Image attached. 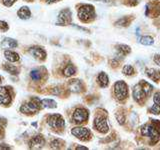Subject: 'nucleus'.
<instances>
[{
    "label": "nucleus",
    "mask_w": 160,
    "mask_h": 150,
    "mask_svg": "<svg viewBox=\"0 0 160 150\" xmlns=\"http://www.w3.org/2000/svg\"><path fill=\"white\" fill-rule=\"evenodd\" d=\"M140 131L143 136H146L150 139L152 143L157 142L160 139V131L155 127L153 123L150 124H144L143 126L140 128Z\"/></svg>",
    "instance_id": "nucleus-1"
},
{
    "label": "nucleus",
    "mask_w": 160,
    "mask_h": 150,
    "mask_svg": "<svg viewBox=\"0 0 160 150\" xmlns=\"http://www.w3.org/2000/svg\"><path fill=\"white\" fill-rule=\"evenodd\" d=\"M113 92H114V97L119 102L124 101L125 99L128 97V86L122 80H119L114 84L113 87Z\"/></svg>",
    "instance_id": "nucleus-2"
},
{
    "label": "nucleus",
    "mask_w": 160,
    "mask_h": 150,
    "mask_svg": "<svg viewBox=\"0 0 160 150\" xmlns=\"http://www.w3.org/2000/svg\"><path fill=\"white\" fill-rule=\"evenodd\" d=\"M42 107V100L37 97H33L29 102L23 104L20 111L24 114H34L39 111V109Z\"/></svg>",
    "instance_id": "nucleus-3"
},
{
    "label": "nucleus",
    "mask_w": 160,
    "mask_h": 150,
    "mask_svg": "<svg viewBox=\"0 0 160 150\" xmlns=\"http://www.w3.org/2000/svg\"><path fill=\"white\" fill-rule=\"evenodd\" d=\"M78 17L82 22H89L95 17V10L92 5L84 4L78 9Z\"/></svg>",
    "instance_id": "nucleus-4"
},
{
    "label": "nucleus",
    "mask_w": 160,
    "mask_h": 150,
    "mask_svg": "<svg viewBox=\"0 0 160 150\" xmlns=\"http://www.w3.org/2000/svg\"><path fill=\"white\" fill-rule=\"evenodd\" d=\"M93 126L100 133H106V132H108L109 126H108V124H107L106 115H101V114L97 115V116L94 118Z\"/></svg>",
    "instance_id": "nucleus-5"
},
{
    "label": "nucleus",
    "mask_w": 160,
    "mask_h": 150,
    "mask_svg": "<svg viewBox=\"0 0 160 150\" xmlns=\"http://www.w3.org/2000/svg\"><path fill=\"white\" fill-rule=\"evenodd\" d=\"M132 95H133V98H134L135 101H136L138 104H141V105L144 103V101L147 98V94L144 91V89L142 87V85L140 84V82L137 83L133 87Z\"/></svg>",
    "instance_id": "nucleus-6"
},
{
    "label": "nucleus",
    "mask_w": 160,
    "mask_h": 150,
    "mask_svg": "<svg viewBox=\"0 0 160 150\" xmlns=\"http://www.w3.org/2000/svg\"><path fill=\"white\" fill-rule=\"evenodd\" d=\"M89 116L88 111L85 108H77L75 109V111L72 115L73 122L77 124H81L83 122H86Z\"/></svg>",
    "instance_id": "nucleus-7"
},
{
    "label": "nucleus",
    "mask_w": 160,
    "mask_h": 150,
    "mask_svg": "<svg viewBox=\"0 0 160 150\" xmlns=\"http://www.w3.org/2000/svg\"><path fill=\"white\" fill-rule=\"evenodd\" d=\"M48 124L49 126L57 130V129H61L64 127L65 122H64V119L60 114H53L51 116H49L48 118Z\"/></svg>",
    "instance_id": "nucleus-8"
},
{
    "label": "nucleus",
    "mask_w": 160,
    "mask_h": 150,
    "mask_svg": "<svg viewBox=\"0 0 160 150\" xmlns=\"http://www.w3.org/2000/svg\"><path fill=\"white\" fill-rule=\"evenodd\" d=\"M71 133L74 135L75 137H77L78 139L85 141V140H88L91 136V132L88 128L85 127H74L71 130Z\"/></svg>",
    "instance_id": "nucleus-9"
},
{
    "label": "nucleus",
    "mask_w": 160,
    "mask_h": 150,
    "mask_svg": "<svg viewBox=\"0 0 160 150\" xmlns=\"http://www.w3.org/2000/svg\"><path fill=\"white\" fill-rule=\"evenodd\" d=\"M71 21V12L69 9H64L58 15L57 25H66Z\"/></svg>",
    "instance_id": "nucleus-10"
},
{
    "label": "nucleus",
    "mask_w": 160,
    "mask_h": 150,
    "mask_svg": "<svg viewBox=\"0 0 160 150\" xmlns=\"http://www.w3.org/2000/svg\"><path fill=\"white\" fill-rule=\"evenodd\" d=\"M45 144V140L41 136V135H36L31 138V140L29 141V147L31 149H39L42 148Z\"/></svg>",
    "instance_id": "nucleus-11"
},
{
    "label": "nucleus",
    "mask_w": 160,
    "mask_h": 150,
    "mask_svg": "<svg viewBox=\"0 0 160 150\" xmlns=\"http://www.w3.org/2000/svg\"><path fill=\"white\" fill-rule=\"evenodd\" d=\"M11 102V96L5 87H0V104L8 105Z\"/></svg>",
    "instance_id": "nucleus-12"
},
{
    "label": "nucleus",
    "mask_w": 160,
    "mask_h": 150,
    "mask_svg": "<svg viewBox=\"0 0 160 150\" xmlns=\"http://www.w3.org/2000/svg\"><path fill=\"white\" fill-rule=\"evenodd\" d=\"M29 52H30V54L32 55V56H34L35 58H37V59H40V60H42V59H44L45 57H46V52H45L44 50L42 48H40V47L30 48Z\"/></svg>",
    "instance_id": "nucleus-13"
},
{
    "label": "nucleus",
    "mask_w": 160,
    "mask_h": 150,
    "mask_svg": "<svg viewBox=\"0 0 160 150\" xmlns=\"http://www.w3.org/2000/svg\"><path fill=\"white\" fill-rule=\"evenodd\" d=\"M147 76L152 79L153 81L158 82L160 80V70L159 69H154V68H147L146 71H145Z\"/></svg>",
    "instance_id": "nucleus-14"
},
{
    "label": "nucleus",
    "mask_w": 160,
    "mask_h": 150,
    "mask_svg": "<svg viewBox=\"0 0 160 150\" xmlns=\"http://www.w3.org/2000/svg\"><path fill=\"white\" fill-rule=\"evenodd\" d=\"M69 89L71 90L72 92H81L83 90V85L81 83L80 80H77V79H74V80H71L69 83Z\"/></svg>",
    "instance_id": "nucleus-15"
},
{
    "label": "nucleus",
    "mask_w": 160,
    "mask_h": 150,
    "mask_svg": "<svg viewBox=\"0 0 160 150\" xmlns=\"http://www.w3.org/2000/svg\"><path fill=\"white\" fill-rule=\"evenodd\" d=\"M97 82L99 84L100 87H107L108 84H109V78H108V75L105 73V72H100L97 76Z\"/></svg>",
    "instance_id": "nucleus-16"
},
{
    "label": "nucleus",
    "mask_w": 160,
    "mask_h": 150,
    "mask_svg": "<svg viewBox=\"0 0 160 150\" xmlns=\"http://www.w3.org/2000/svg\"><path fill=\"white\" fill-rule=\"evenodd\" d=\"M17 46H18L17 41L12 38H4V40L2 41V44H1V47L5 48V49H12Z\"/></svg>",
    "instance_id": "nucleus-17"
},
{
    "label": "nucleus",
    "mask_w": 160,
    "mask_h": 150,
    "mask_svg": "<svg viewBox=\"0 0 160 150\" xmlns=\"http://www.w3.org/2000/svg\"><path fill=\"white\" fill-rule=\"evenodd\" d=\"M4 56L6 58L9 62H16L20 59L19 57V54L16 53V52H13L11 50H5L4 52Z\"/></svg>",
    "instance_id": "nucleus-18"
},
{
    "label": "nucleus",
    "mask_w": 160,
    "mask_h": 150,
    "mask_svg": "<svg viewBox=\"0 0 160 150\" xmlns=\"http://www.w3.org/2000/svg\"><path fill=\"white\" fill-rule=\"evenodd\" d=\"M17 14L20 19H28V18H30V16H31V12H30L29 8L26 6H23L20 8L18 10Z\"/></svg>",
    "instance_id": "nucleus-19"
},
{
    "label": "nucleus",
    "mask_w": 160,
    "mask_h": 150,
    "mask_svg": "<svg viewBox=\"0 0 160 150\" xmlns=\"http://www.w3.org/2000/svg\"><path fill=\"white\" fill-rule=\"evenodd\" d=\"M117 52L121 54L122 56H125V55H127L131 52V48H130L128 45L120 44L117 46Z\"/></svg>",
    "instance_id": "nucleus-20"
},
{
    "label": "nucleus",
    "mask_w": 160,
    "mask_h": 150,
    "mask_svg": "<svg viewBox=\"0 0 160 150\" xmlns=\"http://www.w3.org/2000/svg\"><path fill=\"white\" fill-rule=\"evenodd\" d=\"M30 77H31L32 80L34 81H38V80L41 79L42 77V71L41 69L36 68V69H33L31 72H30Z\"/></svg>",
    "instance_id": "nucleus-21"
},
{
    "label": "nucleus",
    "mask_w": 160,
    "mask_h": 150,
    "mask_svg": "<svg viewBox=\"0 0 160 150\" xmlns=\"http://www.w3.org/2000/svg\"><path fill=\"white\" fill-rule=\"evenodd\" d=\"M75 72H76V68H75L72 64L67 65V66L63 69V74L65 75V76H67V77L72 76V75L75 74Z\"/></svg>",
    "instance_id": "nucleus-22"
},
{
    "label": "nucleus",
    "mask_w": 160,
    "mask_h": 150,
    "mask_svg": "<svg viewBox=\"0 0 160 150\" xmlns=\"http://www.w3.org/2000/svg\"><path fill=\"white\" fill-rule=\"evenodd\" d=\"M5 71H7L8 73L12 74V75H17L18 74V69L16 66H14V65H11L9 63H5L4 66H3Z\"/></svg>",
    "instance_id": "nucleus-23"
},
{
    "label": "nucleus",
    "mask_w": 160,
    "mask_h": 150,
    "mask_svg": "<svg viewBox=\"0 0 160 150\" xmlns=\"http://www.w3.org/2000/svg\"><path fill=\"white\" fill-rule=\"evenodd\" d=\"M130 22H131V18L123 17L121 19H119L118 21L115 22V25H116V26H119V27H126L130 24Z\"/></svg>",
    "instance_id": "nucleus-24"
},
{
    "label": "nucleus",
    "mask_w": 160,
    "mask_h": 150,
    "mask_svg": "<svg viewBox=\"0 0 160 150\" xmlns=\"http://www.w3.org/2000/svg\"><path fill=\"white\" fill-rule=\"evenodd\" d=\"M42 106L46 108H56L57 103L52 99H43L42 100Z\"/></svg>",
    "instance_id": "nucleus-25"
},
{
    "label": "nucleus",
    "mask_w": 160,
    "mask_h": 150,
    "mask_svg": "<svg viewBox=\"0 0 160 150\" xmlns=\"http://www.w3.org/2000/svg\"><path fill=\"white\" fill-rule=\"evenodd\" d=\"M122 73L124 75H126V76H132L134 74V68L131 66V65H124L123 68H122Z\"/></svg>",
    "instance_id": "nucleus-26"
},
{
    "label": "nucleus",
    "mask_w": 160,
    "mask_h": 150,
    "mask_svg": "<svg viewBox=\"0 0 160 150\" xmlns=\"http://www.w3.org/2000/svg\"><path fill=\"white\" fill-rule=\"evenodd\" d=\"M139 42L143 44V45H146V46H149V45H152L154 43V40L152 37L150 36H142L141 38L139 39Z\"/></svg>",
    "instance_id": "nucleus-27"
},
{
    "label": "nucleus",
    "mask_w": 160,
    "mask_h": 150,
    "mask_svg": "<svg viewBox=\"0 0 160 150\" xmlns=\"http://www.w3.org/2000/svg\"><path fill=\"white\" fill-rule=\"evenodd\" d=\"M149 112L152 114H160V103H154V105L149 109Z\"/></svg>",
    "instance_id": "nucleus-28"
},
{
    "label": "nucleus",
    "mask_w": 160,
    "mask_h": 150,
    "mask_svg": "<svg viewBox=\"0 0 160 150\" xmlns=\"http://www.w3.org/2000/svg\"><path fill=\"white\" fill-rule=\"evenodd\" d=\"M63 142L61 141V140H53V141L51 142V147L52 148H60V145H61Z\"/></svg>",
    "instance_id": "nucleus-29"
},
{
    "label": "nucleus",
    "mask_w": 160,
    "mask_h": 150,
    "mask_svg": "<svg viewBox=\"0 0 160 150\" xmlns=\"http://www.w3.org/2000/svg\"><path fill=\"white\" fill-rule=\"evenodd\" d=\"M9 28L8 24L5 22V21H0V30L1 31H7Z\"/></svg>",
    "instance_id": "nucleus-30"
},
{
    "label": "nucleus",
    "mask_w": 160,
    "mask_h": 150,
    "mask_svg": "<svg viewBox=\"0 0 160 150\" xmlns=\"http://www.w3.org/2000/svg\"><path fill=\"white\" fill-rule=\"evenodd\" d=\"M116 118H117L118 122L120 124H123L124 121H125V116H124L123 114H121V113H116Z\"/></svg>",
    "instance_id": "nucleus-31"
},
{
    "label": "nucleus",
    "mask_w": 160,
    "mask_h": 150,
    "mask_svg": "<svg viewBox=\"0 0 160 150\" xmlns=\"http://www.w3.org/2000/svg\"><path fill=\"white\" fill-rule=\"evenodd\" d=\"M2 1H3V4L5 5V6L10 7V6H12L16 0H2Z\"/></svg>",
    "instance_id": "nucleus-32"
},
{
    "label": "nucleus",
    "mask_w": 160,
    "mask_h": 150,
    "mask_svg": "<svg viewBox=\"0 0 160 150\" xmlns=\"http://www.w3.org/2000/svg\"><path fill=\"white\" fill-rule=\"evenodd\" d=\"M154 103H160V92L154 94Z\"/></svg>",
    "instance_id": "nucleus-33"
},
{
    "label": "nucleus",
    "mask_w": 160,
    "mask_h": 150,
    "mask_svg": "<svg viewBox=\"0 0 160 150\" xmlns=\"http://www.w3.org/2000/svg\"><path fill=\"white\" fill-rule=\"evenodd\" d=\"M153 60H154V62L156 63L157 65H159L160 66V55L159 54H156L154 56V58H153Z\"/></svg>",
    "instance_id": "nucleus-34"
},
{
    "label": "nucleus",
    "mask_w": 160,
    "mask_h": 150,
    "mask_svg": "<svg viewBox=\"0 0 160 150\" xmlns=\"http://www.w3.org/2000/svg\"><path fill=\"white\" fill-rule=\"evenodd\" d=\"M129 1V4L130 5H135V4H137L139 0H128Z\"/></svg>",
    "instance_id": "nucleus-35"
},
{
    "label": "nucleus",
    "mask_w": 160,
    "mask_h": 150,
    "mask_svg": "<svg viewBox=\"0 0 160 150\" xmlns=\"http://www.w3.org/2000/svg\"><path fill=\"white\" fill-rule=\"evenodd\" d=\"M98 1H101V2H104V3H109V2H112L113 0H98Z\"/></svg>",
    "instance_id": "nucleus-36"
},
{
    "label": "nucleus",
    "mask_w": 160,
    "mask_h": 150,
    "mask_svg": "<svg viewBox=\"0 0 160 150\" xmlns=\"http://www.w3.org/2000/svg\"><path fill=\"white\" fill-rule=\"evenodd\" d=\"M76 149H84V150H86V149H87V147H84V146H78V147H76Z\"/></svg>",
    "instance_id": "nucleus-37"
},
{
    "label": "nucleus",
    "mask_w": 160,
    "mask_h": 150,
    "mask_svg": "<svg viewBox=\"0 0 160 150\" xmlns=\"http://www.w3.org/2000/svg\"><path fill=\"white\" fill-rule=\"evenodd\" d=\"M56 0H47V2H49V3H52V2H55Z\"/></svg>",
    "instance_id": "nucleus-38"
},
{
    "label": "nucleus",
    "mask_w": 160,
    "mask_h": 150,
    "mask_svg": "<svg viewBox=\"0 0 160 150\" xmlns=\"http://www.w3.org/2000/svg\"><path fill=\"white\" fill-rule=\"evenodd\" d=\"M0 135H1V129H0Z\"/></svg>",
    "instance_id": "nucleus-39"
}]
</instances>
